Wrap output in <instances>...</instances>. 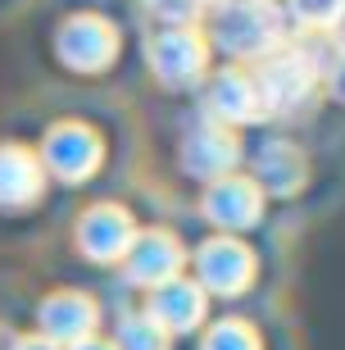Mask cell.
I'll return each mask as SVG.
<instances>
[{
  "mask_svg": "<svg viewBox=\"0 0 345 350\" xmlns=\"http://www.w3.org/2000/svg\"><path fill=\"white\" fill-rule=\"evenodd\" d=\"M200 209H205V219L214 223V228H223V232L232 237V232H241V228H250V223H259V214H264V191H259L250 178L227 173V178L209 182Z\"/></svg>",
  "mask_w": 345,
  "mask_h": 350,
  "instance_id": "cell-9",
  "label": "cell"
},
{
  "mask_svg": "<svg viewBox=\"0 0 345 350\" xmlns=\"http://www.w3.org/2000/svg\"><path fill=\"white\" fill-rule=\"evenodd\" d=\"M96 323H100V310L82 291H55V296L41 300V337L59 350L96 337Z\"/></svg>",
  "mask_w": 345,
  "mask_h": 350,
  "instance_id": "cell-10",
  "label": "cell"
},
{
  "mask_svg": "<svg viewBox=\"0 0 345 350\" xmlns=\"http://www.w3.org/2000/svg\"><path fill=\"white\" fill-rule=\"evenodd\" d=\"M305 178H309L305 155H300L295 146H286V142H268V146L255 155V178H250V182H255L259 191L295 196L300 187H305Z\"/></svg>",
  "mask_w": 345,
  "mask_h": 350,
  "instance_id": "cell-14",
  "label": "cell"
},
{
  "mask_svg": "<svg viewBox=\"0 0 345 350\" xmlns=\"http://www.w3.org/2000/svg\"><path fill=\"white\" fill-rule=\"evenodd\" d=\"M209 41L232 59H268L286 46V14L273 0H214Z\"/></svg>",
  "mask_w": 345,
  "mask_h": 350,
  "instance_id": "cell-1",
  "label": "cell"
},
{
  "mask_svg": "<svg viewBox=\"0 0 345 350\" xmlns=\"http://www.w3.org/2000/svg\"><path fill=\"white\" fill-rule=\"evenodd\" d=\"M209 68V41L195 27H164L150 41V73L164 87H195Z\"/></svg>",
  "mask_w": 345,
  "mask_h": 350,
  "instance_id": "cell-4",
  "label": "cell"
},
{
  "mask_svg": "<svg viewBox=\"0 0 345 350\" xmlns=\"http://www.w3.org/2000/svg\"><path fill=\"white\" fill-rule=\"evenodd\" d=\"M68 350H114V346L100 341V337H87V341H77V346H68Z\"/></svg>",
  "mask_w": 345,
  "mask_h": 350,
  "instance_id": "cell-21",
  "label": "cell"
},
{
  "mask_svg": "<svg viewBox=\"0 0 345 350\" xmlns=\"http://www.w3.org/2000/svg\"><path fill=\"white\" fill-rule=\"evenodd\" d=\"M168 332L154 323L150 314H128L123 323H118V337L109 341L114 350H168Z\"/></svg>",
  "mask_w": 345,
  "mask_h": 350,
  "instance_id": "cell-16",
  "label": "cell"
},
{
  "mask_svg": "<svg viewBox=\"0 0 345 350\" xmlns=\"http://www.w3.org/2000/svg\"><path fill=\"white\" fill-rule=\"evenodd\" d=\"M132 237H137V219L123 205H91L77 219V250L96 264H118L128 255Z\"/></svg>",
  "mask_w": 345,
  "mask_h": 350,
  "instance_id": "cell-6",
  "label": "cell"
},
{
  "mask_svg": "<svg viewBox=\"0 0 345 350\" xmlns=\"http://www.w3.org/2000/svg\"><path fill=\"white\" fill-rule=\"evenodd\" d=\"M195 273H200V291L214 296H241L250 278H255V255L245 241L236 237H209L205 246L195 250Z\"/></svg>",
  "mask_w": 345,
  "mask_h": 350,
  "instance_id": "cell-5",
  "label": "cell"
},
{
  "mask_svg": "<svg viewBox=\"0 0 345 350\" xmlns=\"http://www.w3.org/2000/svg\"><path fill=\"white\" fill-rule=\"evenodd\" d=\"M318 59L300 46H281L273 51L268 59H259V73H255V91H259V109L264 114H291L314 96L318 87Z\"/></svg>",
  "mask_w": 345,
  "mask_h": 350,
  "instance_id": "cell-2",
  "label": "cell"
},
{
  "mask_svg": "<svg viewBox=\"0 0 345 350\" xmlns=\"http://www.w3.org/2000/svg\"><path fill=\"white\" fill-rule=\"evenodd\" d=\"M55 46H59V59H64L68 68L96 73V68H105L118 55V32H114V23H105L96 14H77V18H68V23L59 27Z\"/></svg>",
  "mask_w": 345,
  "mask_h": 350,
  "instance_id": "cell-7",
  "label": "cell"
},
{
  "mask_svg": "<svg viewBox=\"0 0 345 350\" xmlns=\"http://www.w3.org/2000/svg\"><path fill=\"white\" fill-rule=\"evenodd\" d=\"M41 187H46V173H41L37 155L23 146H0V205L5 209L32 205Z\"/></svg>",
  "mask_w": 345,
  "mask_h": 350,
  "instance_id": "cell-15",
  "label": "cell"
},
{
  "mask_svg": "<svg viewBox=\"0 0 345 350\" xmlns=\"http://www.w3.org/2000/svg\"><path fill=\"white\" fill-rule=\"evenodd\" d=\"M123 269H128L132 286H164L173 278H182V241L164 228H150V232L132 237L128 255H123Z\"/></svg>",
  "mask_w": 345,
  "mask_h": 350,
  "instance_id": "cell-8",
  "label": "cell"
},
{
  "mask_svg": "<svg viewBox=\"0 0 345 350\" xmlns=\"http://www.w3.org/2000/svg\"><path fill=\"white\" fill-rule=\"evenodd\" d=\"M205 109H209V118H214L218 128H236V123H250V118L264 114V109H259L255 78L241 73V68L214 73V82H209V91H205Z\"/></svg>",
  "mask_w": 345,
  "mask_h": 350,
  "instance_id": "cell-12",
  "label": "cell"
},
{
  "mask_svg": "<svg viewBox=\"0 0 345 350\" xmlns=\"http://www.w3.org/2000/svg\"><path fill=\"white\" fill-rule=\"evenodd\" d=\"M100 159H105V146L87 123H55L46 132V142H41L37 164L64 182H87L91 173L100 169Z\"/></svg>",
  "mask_w": 345,
  "mask_h": 350,
  "instance_id": "cell-3",
  "label": "cell"
},
{
  "mask_svg": "<svg viewBox=\"0 0 345 350\" xmlns=\"http://www.w3.org/2000/svg\"><path fill=\"white\" fill-rule=\"evenodd\" d=\"M236 164H241V142H236L232 128L205 123V128H195L191 137L182 142V169L191 173V178L218 182V178H227Z\"/></svg>",
  "mask_w": 345,
  "mask_h": 350,
  "instance_id": "cell-11",
  "label": "cell"
},
{
  "mask_svg": "<svg viewBox=\"0 0 345 350\" xmlns=\"http://www.w3.org/2000/svg\"><path fill=\"white\" fill-rule=\"evenodd\" d=\"M327 87H332V96H336V100H345V51L336 55L332 73H327Z\"/></svg>",
  "mask_w": 345,
  "mask_h": 350,
  "instance_id": "cell-19",
  "label": "cell"
},
{
  "mask_svg": "<svg viewBox=\"0 0 345 350\" xmlns=\"http://www.w3.org/2000/svg\"><path fill=\"white\" fill-rule=\"evenodd\" d=\"M205 291L195 282H187V278H173V282H164V286H154L150 291V319L159 327H164L168 337L173 332H195V327L205 323Z\"/></svg>",
  "mask_w": 345,
  "mask_h": 350,
  "instance_id": "cell-13",
  "label": "cell"
},
{
  "mask_svg": "<svg viewBox=\"0 0 345 350\" xmlns=\"http://www.w3.org/2000/svg\"><path fill=\"white\" fill-rule=\"evenodd\" d=\"M291 18L305 27H336L345 18V0H286Z\"/></svg>",
  "mask_w": 345,
  "mask_h": 350,
  "instance_id": "cell-18",
  "label": "cell"
},
{
  "mask_svg": "<svg viewBox=\"0 0 345 350\" xmlns=\"http://www.w3.org/2000/svg\"><path fill=\"white\" fill-rule=\"evenodd\" d=\"M14 350H59V346H51L46 337H23V341H18Z\"/></svg>",
  "mask_w": 345,
  "mask_h": 350,
  "instance_id": "cell-20",
  "label": "cell"
},
{
  "mask_svg": "<svg viewBox=\"0 0 345 350\" xmlns=\"http://www.w3.org/2000/svg\"><path fill=\"white\" fill-rule=\"evenodd\" d=\"M200 350H259V332L245 319H218L205 332Z\"/></svg>",
  "mask_w": 345,
  "mask_h": 350,
  "instance_id": "cell-17",
  "label": "cell"
},
{
  "mask_svg": "<svg viewBox=\"0 0 345 350\" xmlns=\"http://www.w3.org/2000/svg\"><path fill=\"white\" fill-rule=\"evenodd\" d=\"M150 5H159V0H150Z\"/></svg>",
  "mask_w": 345,
  "mask_h": 350,
  "instance_id": "cell-22",
  "label": "cell"
}]
</instances>
